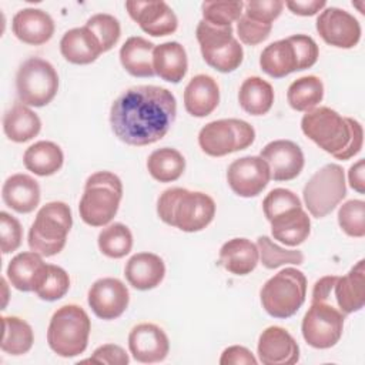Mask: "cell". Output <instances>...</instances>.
<instances>
[{"label":"cell","instance_id":"43","mask_svg":"<svg viewBox=\"0 0 365 365\" xmlns=\"http://www.w3.org/2000/svg\"><path fill=\"white\" fill-rule=\"evenodd\" d=\"M338 224L342 231L355 238L365 235V202L362 200H348L338 210Z\"/></svg>","mask_w":365,"mask_h":365},{"label":"cell","instance_id":"28","mask_svg":"<svg viewBox=\"0 0 365 365\" xmlns=\"http://www.w3.org/2000/svg\"><path fill=\"white\" fill-rule=\"evenodd\" d=\"M258 261V247L247 238L228 240L220 250V264L234 275H247L252 272Z\"/></svg>","mask_w":365,"mask_h":365},{"label":"cell","instance_id":"35","mask_svg":"<svg viewBox=\"0 0 365 365\" xmlns=\"http://www.w3.org/2000/svg\"><path fill=\"white\" fill-rule=\"evenodd\" d=\"M147 170L150 175L160 182H171L178 180L185 170L184 155L170 147L154 150L147 160Z\"/></svg>","mask_w":365,"mask_h":365},{"label":"cell","instance_id":"52","mask_svg":"<svg viewBox=\"0 0 365 365\" xmlns=\"http://www.w3.org/2000/svg\"><path fill=\"white\" fill-rule=\"evenodd\" d=\"M365 161L361 158L355 164L349 167L348 171V181L352 190H355L359 194L365 192Z\"/></svg>","mask_w":365,"mask_h":365},{"label":"cell","instance_id":"50","mask_svg":"<svg viewBox=\"0 0 365 365\" xmlns=\"http://www.w3.org/2000/svg\"><path fill=\"white\" fill-rule=\"evenodd\" d=\"M258 361L252 352L241 345H232L222 351L220 364L221 365H255Z\"/></svg>","mask_w":365,"mask_h":365},{"label":"cell","instance_id":"16","mask_svg":"<svg viewBox=\"0 0 365 365\" xmlns=\"http://www.w3.org/2000/svg\"><path fill=\"white\" fill-rule=\"evenodd\" d=\"M125 9L140 29L153 37L173 34L178 27L175 13L165 1H125Z\"/></svg>","mask_w":365,"mask_h":365},{"label":"cell","instance_id":"34","mask_svg":"<svg viewBox=\"0 0 365 365\" xmlns=\"http://www.w3.org/2000/svg\"><path fill=\"white\" fill-rule=\"evenodd\" d=\"M241 108L251 115L267 114L274 103L272 86L258 76L248 77L242 81L238 91Z\"/></svg>","mask_w":365,"mask_h":365},{"label":"cell","instance_id":"2","mask_svg":"<svg viewBox=\"0 0 365 365\" xmlns=\"http://www.w3.org/2000/svg\"><path fill=\"white\" fill-rule=\"evenodd\" d=\"M301 130L336 160H349L362 148L364 130L359 121L342 117L329 107H315L307 111L301 120Z\"/></svg>","mask_w":365,"mask_h":365},{"label":"cell","instance_id":"24","mask_svg":"<svg viewBox=\"0 0 365 365\" xmlns=\"http://www.w3.org/2000/svg\"><path fill=\"white\" fill-rule=\"evenodd\" d=\"M1 198L16 212L29 214L40 202V185L27 174H13L3 184Z\"/></svg>","mask_w":365,"mask_h":365},{"label":"cell","instance_id":"23","mask_svg":"<svg viewBox=\"0 0 365 365\" xmlns=\"http://www.w3.org/2000/svg\"><path fill=\"white\" fill-rule=\"evenodd\" d=\"M124 275L133 288L148 291L160 285L164 279L165 265L157 254L138 252L127 261Z\"/></svg>","mask_w":365,"mask_h":365},{"label":"cell","instance_id":"5","mask_svg":"<svg viewBox=\"0 0 365 365\" xmlns=\"http://www.w3.org/2000/svg\"><path fill=\"white\" fill-rule=\"evenodd\" d=\"M90 329V318L81 307L76 304L63 305L50 319L47 329L48 346L58 356H77L87 348Z\"/></svg>","mask_w":365,"mask_h":365},{"label":"cell","instance_id":"51","mask_svg":"<svg viewBox=\"0 0 365 365\" xmlns=\"http://www.w3.org/2000/svg\"><path fill=\"white\" fill-rule=\"evenodd\" d=\"M292 11L298 16H314L322 9H325L327 1L324 0H295V1H287L284 3Z\"/></svg>","mask_w":365,"mask_h":365},{"label":"cell","instance_id":"39","mask_svg":"<svg viewBox=\"0 0 365 365\" xmlns=\"http://www.w3.org/2000/svg\"><path fill=\"white\" fill-rule=\"evenodd\" d=\"M261 264L267 269H275L285 264L301 265L304 262V254L298 250H285L277 245L269 237L261 235L257 240Z\"/></svg>","mask_w":365,"mask_h":365},{"label":"cell","instance_id":"33","mask_svg":"<svg viewBox=\"0 0 365 365\" xmlns=\"http://www.w3.org/2000/svg\"><path fill=\"white\" fill-rule=\"evenodd\" d=\"M64 161L61 148L53 141H37L23 155L24 167L36 175L48 177L56 174Z\"/></svg>","mask_w":365,"mask_h":365},{"label":"cell","instance_id":"20","mask_svg":"<svg viewBox=\"0 0 365 365\" xmlns=\"http://www.w3.org/2000/svg\"><path fill=\"white\" fill-rule=\"evenodd\" d=\"M365 299V261L359 259L348 274L336 277L328 295V302L334 304L344 315L358 312Z\"/></svg>","mask_w":365,"mask_h":365},{"label":"cell","instance_id":"7","mask_svg":"<svg viewBox=\"0 0 365 365\" xmlns=\"http://www.w3.org/2000/svg\"><path fill=\"white\" fill-rule=\"evenodd\" d=\"M261 304L274 318H289L302 307L307 297V278L297 268H284L261 288Z\"/></svg>","mask_w":365,"mask_h":365},{"label":"cell","instance_id":"15","mask_svg":"<svg viewBox=\"0 0 365 365\" xmlns=\"http://www.w3.org/2000/svg\"><path fill=\"white\" fill-rule=\"evenodd\" d=\"M87 301L96 317L110 321L118 318L127 309L130 294L118 278L106 277L90 287Z\"/></svg>","mask_w":365,"mask_h":365},{"label":"cell","instance_id":"49","mask_svg":"<svg viewBox=\"0 0 365 365\" xmlns=\"http://www.w3.org/2000/svg\"><path fill=\"white\" fill-rule=\"evenodd\" d=\"M127 352L115 344H104L98 346L88 359L83 362H94V364H106V365H127L128 364Z\"/></svg>","mask_w":365,"mask_h":365},{"label":"cell","instance_id":"47","mask_svg":"<svg viewBox=\"0 0 365 365\" xmlns=\"http://www.w3.org/2000/svg\"><path fill=\"white\" fill-rule=\"evenodd\" d=\"M272 30V24H264L255 21L242 14L237 21V33L240 40L248 46H257L268 38Z\"/></svg>","mask_w":365,"mask_h":365},{"label":"cell","instance_id":"25","mask_svg":"<svg viewBox=\"0 0 365 365\" xmlns=\"http://www.w3.org/2000/svg\"><path fill=\"white\" fill-rule=\"evenodd\" d=\"M61 56L73 64H90L103 53L97 37L84 26L64 33L60 40Z\"/></svg>","mask_w":365,"mask_h":365},{"label":"cell","instance_id":"10","mask_svg":"<svg viewBox=\"0 0 365 365\" xmlns=\"http://www.w3.org/2000/svg\"><path fill=\"white\" fill-rule=\"evenodd\" d=\"M345 195V174L338 164H327L319 168L308 180L302 191L305 207L315 218H322L331 214Z\"/></svg>","mask_w":365,"mask_h":365},{"label":"cell","instance_id":"22","mask_svg":"<svg viewBox=\"0 0 365 365\" xmlns=\"http://www.w3.org/2000/svg\"><path fill=\"white\" fill-rule=\"evenodd\" d=\"M220 103V87L208 74L194 76L184 90V107L192 117L210 115Z\"/></svg>","mask_w":365,"mask_h":365},{"label":"cell","instance_id":"11","mask_svg":"<svg viewBox=\"0 0 365 365\" xmlns=\"http://www.w3.org/2000/svg\"><path fill=\"white\" fill-rule=\"evenodd\" d=\"M255 140V130L240 118H222L205 124L198 133L200 148L211 157L248 148Z\"/></svg>","mask_w":365,"mask_h":365},{"label":"cell","instance_id":"17","mask_svg":"<svg viewBox=\"0 0 365 365\" xmlns=\"http://www.w3.org/2000/svg\"><path fill=\"white\" fill-rule=\"evenodd\" d=\"M269 167L274 181H289L299 175L304 168V153L298 144L289 140H274L259 153Z\"/></svg>","mask_w":365,"mask_h":365},{"label":"cell","instance_id":"36","mask_svg":"<svg viewBox=\"0 0 365 365\" xmlns=\"http://www.w3.org/2000/svg\"><path fill=\"white\" fill-rule=\"evenodd\" d=\"M324 98V84L317 76H304L292 81L287 91L288 104L295 111H309Z\"/></svg>","mask_w":365,"mask_h":365},{"label":"cell","instance_id":"3","mask_svg":"<svg viewBox=\"0 0 365 365\" xmlns=\"http://www.w3.org/2000/svg\"><path fill=\"white\" fill-rule=\"evenodd\" d=\"M157 214L167 225L184 232H197L212 221L215 202L205 192L173 187L164 190L158 197Z\"/></svg>","mask_w":365,"mask_h":365},{"label":"cell","instance_id":"40","mask_svg":"<svg viewBox=\"0 0 365 365\" xmlns=\"http://www.w3.org/2000/svg\"><path fill=\"white\" fill-rule=\"evenodd\" d=\"M68 288L70 278L66 269L54 264H47L34 292L43 301H57L67 294Z\"/></svg>","mask_w":365,"mask_h":365},{"label":"cell","instance_id":"32","mask_svg":"<svg viewBox=\"0 0 365 365\" xmlns=\"http://www.w3.org/2000/svg\"><path fill=\"white\" fill-rule=\"evenodd\" d=\"M41 128L38 115L23 103H14L3 115V131L10 141L26 143Z\"/></svg>","mask_w":365,"mask_h":365},{"label":"cell","instance_id":"6","mask_svg":"<svg viewBox=\"0 0 365 365\" xmlns=\"http://www.w3.org/2000/svg\"><path fill=\"white\" fill-rule=\"evenodd\" d=\"M73 225L70 207L63 201H51L43 205L30 230L29 247L41 257L58 254L67 241V234Z\"/></svg>","mask_w":365,"mask_h":365},{"label":"cell","instance_id":"30","mask_svg":"<svg viewBox=\"0 0 365 365\" xmlns=\"http://www.w3.org/2000/svg\"><path fill=\"white\" fill-rule=\"evenodd\" d=\"M259 66L272 78H282L294 71H299L298 56L289 38L268 44L259 56Z\"/></svg>","mask_w":365,"mask_h":365},{"label":"cell","instance_id":"27","mask_svg":"<svg viewBox=\"0 0 365 365\" xmlns=\"http://www.w3.org/2000/svg\"><path fill=\"white\" fill-rule=\"evenodd\" d=\"M154 73L168 81L180 83L188 68L185 48L178 41H167L154 47L153 51Z\"/></svg>","mask_w":365,"mask_h":365},{"label":"cell","instance_id":"44","mask_svg":"<svg viewBox=\"0 0 365 365\" xmlns=\"http://www.w3.org/2000/svg\"><path fill=\"white\" fill-rule=\"evenodd\" d=\"M295 207H302L301 200L295 192L287 188H274L271 190L262 201V210L267 220Z\"/></svg>","mask_w":365,"mask_h":365},{"label":"cell","instance_id":"38","mask_svg":"<svg viewBox=\"0 0 365 365\" xmlns=\"http://www.w3.org/2000/svg\"><path fill=\"white\" fill-rule=\"evenodd\" d=\"M98 248L108 258H123L133 248V234L130 228L121 222L104 227L98 234Z\"/></svg>","mask_w":365,"mask_h":365},{"label":"cell","instance_id":"1","mask_svg":"<svg viewBox=\"0 0 365 365\" xmlns=\"http://www.w3.org/2000/svg\"><path fill=\"white\" fill-rule=\"evenodd\" d=\"M177 114L174 94L158 86H134L123 91L110 110L111 130L128 145H148L161 140Z\"/></svg>","mask_w":365,"mask_h":365},{"label":"cell","instance_id":"21","mask_svg":"<svg viewBox=\"0 0 365 365\" xmlns=\"http://www.w3.org/2000/svg\"><path fill=\"white\" fill-rule=\"evenodd\" d=\"M11 30L20 41L30 46H41L53 37L54 21L47 11L27 7L14 14Z\"/></svg>","mask_w":365,"mask_h":365},{"label":"cell","instance_id":"41","mask_svg":"<svg viewBox=\"0 0 365 365\" xmlns=\"http://www.w3.org/2000/svg\"><path fill=\"white\" fill-rule=\"evenodd\" d=\"M86 27L97 37L103 48V53L111 50L121 36L120 21L114 16L107 13L93 14L87 20Z\"/></svg>","mask_w":365,"mask_h":365},{"label":"cell","instance_id":"48","mask_svg":"<svg viewBox=\"0 0 365 365\" xmlns=\"http://www.w3.org/2000/svg\"><path fill=\"white\" fill-rule=\"evenodd\" d=\"M288 38L297 51L298 61H299V71L312 67L317 63L318 54H319L318 46L314 41V38L307 34H294V36H289Z\"/></svg>","mask_w":365,"mask_h":365},{"label":"cell","instance_id":"46","mask_svg":"<svg viewBox=\"0 0 365 365\" xmlns=\"http://www.w3.org/2000/svg\"><path fill=\"white\" fill-rule=\"evenodd\" d=\"M284 9V1L281 0H259L244 3V14L255 21L264 24H272L275 19L281 14Z\"/></svg>","mask_w":365,"mask_h":365},{"label":"cell","instance_id":"37","mask_svg":"<svg viewBox=\"0 0 365 365\" xmlns=\"http://www.w3.org/2000/svg\"><path fill=\"white\" fill-rule=\"evenodd\" d=\"M3 338L1 351L9 355L27 354L34 342V334L29 322L19 317H1Z\"/></svg>","mask_w":365,"mask_h":365},{"label":"cell","instance_id":"29","mask_svg":"<svg viewBox=\"0 0 365 365\" xmlns=\"http://www.w3.org/2000/svg\"><path fill=\"white\" fill-rule=\"evenodd\" d=\"M47 264L43 261L41 255L34 251L20 252L11 258L7 265V278L10 284L23 292L34 291L38 284Z\"/></svg>","mask_w":365,"mask_h":365},{"label":"cell","instance_id":"12","mask_svg":"<svg viewBox=\"0 0 365 365\" xmlns=\"http://www.w3.org/2000/svg\"><path fill=\"white\" fill-rule=\"evenodd\" d=\"M345 315L328 301H311L301 331L305 342L317 349L334 346L342 336Z\"/></svg>","mask_w":365,"mask_h":365},{"label":"cell","instance_id":"9","mask_svg":"<svg viewBox=\"0 0 365 365\" xmlns=\"http://www.w3.org/2000/svg\"><path fill=\"white\" fill-rule=\"evenodd\" d=\"M16 88L20 103L30 107H44L57 94V71L47 60L30 57L17 70Z\"/></svg>","mask_w":365,"mask_h":365},{"label":"cell","instance_id":"45","mask_svg":"<svg viewBox=\"0 0 365 365\" xmlns=\"http://www.w3.org/2000/svg\"><path fill=\"white\" fill-rule=\"evenodd\" d=\"M0 240L3 254L16 251L23 240V230L19 220L6 211L0 212Z\"/></svg>","mask_w":365,"mask_h":365},{"label":"cell","instance_id":"18","mask_svg":"<svg viewBox=\"0 0 365 365\" xmlns=\"http://www.w3.org/2000/svg\"><path fill=\"white\" fill-rule=\"evenodd\" d=\"M128 348L135 361L154 364L165 359L170 351V341L163 328L151 322H143L130 331Z\"/></svg>","mask_w":365,"mask_h":365},{"label":"cell","instance_id":"4","mask_svg":"<svg viewBox=\"0 0 365 365\" xmlns=\"http://www.w3.org/2000/svg\"><path fill=\"white\" fill-rule=\"evenodd\" d=\"M123 197L121 180L110 171L91 174L84 185V192L78 204L81 220L91 227L107 225L118 211Z\"/></svg>","mask_w":365,"mask_h":365},{"label":"cell","instance_id":"19","mask_svg":"<svg viewBox=\"0 0 365 365\" xmlns=\"http://www.w3.org/2000/svg\"><path fill=\"white\" fill-rule=\"evenodd\" d=\"M258 359L264 365H292L299 361V346L282 327L265 328L258 339Z\"/></svg>","mask_w":365,"mask_h":365},{"label":"cell","instance_id":"42","mask_svg":"<svg viewBox=\"0 0 365 365\" xmlns=\"http://www.w3.org/2000/svg\"><path fill=\"white\" fill-rule=\"evenodd\" d=\"M202 20L214 26H231L242 16L244 1H204L201 4Z\"/></svg>","mask_w":365,"mask_h":365},{"label":"cell","instance_id":"14","mask_svg":"<svg viewBox=\"0 0 365 365\" xmlns=\"http://www.w3.org/2000/svg\"><path fill=\"white\" fill-rule=\"evenodd\" d=\"M315 24L321 38L338 48H352L361 38L359 21L346 10L338 7L324 9Z\"/></svg>","mask_w":365,"mask_h":365},{"label":"cell","instance_id":"26","mask_svg":"<svg viewBox=\"0 0 365 365\" xmlns=\"http://www.w3.org/2000/svg\"><path fill=\"white\" fill-rule=\"evenodd\" d=\"M268 221L272 237L288 247L302 244L311 232V220L302 207L289 208Z\"/></svg>","mask_w":365,"mask_h":365},{"label":"cell","instance_id":"8","mask_svg":"<svg viewBox=\"0 0 365 365\" xmlns=\"http://www.w3.org/2000/svg\"><path fill=\"white\" fill-rule=\"evenodd\" d=\"M232 26H214L201 20L195 36L204 61L221 73H231L240 67L244 50L232 34Z\"/></svg>","mask_w":365,"mask_h":365},{"label":"cell","instance_id":"13","mask_svg":"<svg viewBox=\"0 0 365 365\" xmlns=\"http://www.w3.org/2000/svg\"><path fill=\"white\" fill-rule=\"evenodd\" d=\"M269 167L259 155H247L234 160L227 170V182L240 197L258 195L269 182Z\"/></svg>","mask_w":365,"mask_h":365},{"label":"cell","instance_id":"31","mask_svg":"<svg viewBox=\"0 0 365 365\" xmlns=\"http://www.w3.org/2000/svg\"><path fill=\"white\" fill-rule=\"evenodd\" d=\"M155 44L141 36L130 37L120 48V61L124 70L134 77H153V51Z\"/></svg>","mask_w":365,"mask_h":365}]
</instances>
